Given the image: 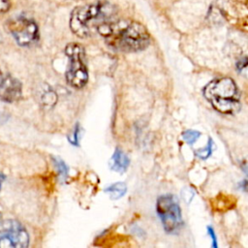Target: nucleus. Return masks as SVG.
Returning a JSON list of instances; mask_svg holds the SVG:
<instances>
[{"instance_id": "11", "label": "nucleus", "mask_w": 248, "mask_h": 248, "mask_svg": "<svg viewBox=\"0 0 248 248\" xmlns=\"http://www.w3.org/2000/svg\"><path fill=\"white\" fill-rule=\"evenodd\" d=\"M105 191L110 195L111 199L117 200L125 195V193L127 191V186L123 182H117V183H114V184L110 185L109 187H108Z\"/></svg>"}, {"instance_id": "14", "label": "nucleus", "mask_w": 248, "mask_h": 248, "mask_svg": "<svg viewBox=\"0 0 248 248\" xmlns=\"http://www.w3.org/2000/svg\"><path fill=\"white\" fill-rule=\"evenodd\" d=\"M181 193H182V197L186 202H190L192 201V198L194 197V192L190 188L183 189V191Z\"/></svg>"}, {"instance_id": "10", "label": "nucleus", "mask_w": 248, "mask_h": 248, "mask_svg": "<svg viewBox=\"0 0 248 248\" xmlns=\"http://www.w3.org/2000/svg\"><path fill=\"white\" fill-rule=\"evenodd\" d=\"M235 203L236 200L232 196L219 194L217 197L213 199L212 207H214L215 210L218 211H226L233 208L235 206Z\"/></svg>"}, {"instance_id": "17", "label": "nucleus", "mask_w": 248, "mask_h": 248, "mask_svg": "<svg viewBox=\"0 0 248 248\" xmlns=\"http://www.w3.org/2000/svg\"><path fill=\"white\" fill-rule=\"evenodd\" d=\"M58 164V170H59V172H60V174H61V176L62 177H66V175H67V168L65 167V165H64V163L63 162H61V161H59V162H57Z\"/></svg>"}, {"instance_id": "8", "label": "nucleus", "mask_w": 248, "mask_h": 248, "mask_svg": "<svg viewBox=\"0 0 248 248\" xmlns=\"http://www.w3.org/2000/svg\"><path fill=\"white\" fill-rule=\"evenodd\" d=\"M21 83L12 76H3L0 78V99L4 102L13 103L21 98Z\"/></svg>"}, {"instance_id": "15", "label": "nucleus", "mask_w": 248, "mask_h": 248, "mask_svg": "<svg viewBox=\"0 0 248 248\" xmlns=\"http://www.w3.org/2000/svg\"><path fill=\"white\" fill-rule=\"evenodd\" d=\"M10 0H0V14L6 13L10 9Z\"/></svg>"}, {"instance_id": "4", "label": "nucleus", "mask_w": 248, "mask_h": 248, "mask_svg": "<svg viewBox=\"0 0 248 248\" xmlns=\"http://www.w3.org/2000/svg\"><path fill=\"white\" fill-rule=\"evenodd\" d=\"M65 53L69 58V67L66 72L67 82L75 88L83 87L88 80V72L82 46L77 43H71L67 45Z\"/></svg>"}, {"instance_id": "19", "label": "nucleus", "mask_w": 248, "mask_h": 248, "mask_svg": "<svg viewBox=\"0 0 248 248\" xmlns=\"http://www.w3.org/2000/svg\"><path fill=\"white\" fill-rule=\"evenodd\" d=\"M2 77V73H1V71H0V78Z\"/></svg>"}, {"instance_id": "9", "label": "nucleus", "mask_w": 248, "mask_h": 248, "mask_svg": "<svg viewBox=\"0 0 248 248\" xmlns=\"http://www.w3.org/2000/svg\"><path fill=\"white\" fill-rule=\"evenodd\" d=\"M129 166V158L127 155L121 150L116 149L109 161V168L117 172H123L127 170Z\"/></svg>"}, {"instance_id": "16", "label": "nucleus", "mask_w": 248, "mask_h": 248, "mask_svg": "<svg viewBox=\"0 0 248 248\" xmlns=\"http://www.w3.org/2000/svg\"><path fill=\"white\" fill-rule=\"evenodd\" d=\"M207 232H208V234L211 236V239H212V246L214 248L217 247V240H216V235H215V232H214V230L211 228V227H207Z\"/></svg>"}, {"instance_id": "5", "label": "nucleus", "mask_w": 248, "mask_h": 248, "mask_svg": "<svg viewBox=\"0 0 248 248\" xmlns=\"http://www.w3.org/2000/svg\"><path fill=\"white\" fill-rule=\"evenodd\" d=\"M157 213L167 232H177L182 226L179 204L172 195H163L157 201Z\"/></svg>"}, {"instance_id": "2", "label": "nucleus", "mask_w": 248, "mask_h": 248, "mask_svg": "<svg viewBox=\"0 0 248 248\" xmlns=\"http://www.w3.org/2000/svg\"><path fill=\"white\" fill-rule=\"evenodd\" d=\"M112 15V7L107 2H96L77 7L70 17V28L80 38L87 37L93 29L108 20Z\"/></svg>"}, {"instance_id": "13", "label": "nucleus", "mask_w": 248, "mask_h": 248, "mask_svg": "<svg viewBox=\"0 0 248 248\" xmlns=\"http://www.w3.org/2000/svg\"><path fill=\"white\" fill-rule=\"evenodd\" d=\"M211 153H212V140H211V139H209L208 143H207L206 146H204V147L202 148V149H199V150L196 152L197 156H198L199 158L202 159V160L207 159V158L211 155Z\"/></svg>"}, {"instance_id": "6", "label": "nucleus", "mask_w": 248, "mask_h": 248, "mask_svg": "<svg viewBox=\"0 0 248 248\" xmlns=\"http://www.w3.org/2000/svg\"><path fill=\"white\" fill-rule=\"evenodd\" d=\"M8 30L19 46H28L39 39V29L36 22L25 16L12 18L7 22Z\"/></svg>"}, {"instance_id": "3", "label": "nucleus", "mask_w": 248, "mask_h": 248, "mask_svg": "<svg viewBox=\"0 0 248 248\" xmlns=\"http://www.w3.org/2000/svg\"><path fill=\"white\" fill-rule=\"evenodd\" d=\"M203 94L211 106L221 113L232 114L240 108L239 93L235 82L228 77L210 81Z\"/></svg>"}, {"instance_id": "18", "label": "nucleus", "mask_w": 248, "mask_h": 248, "mask_svg": "<svg viewBox=\"0 0 248 248\" xmlns=\"http://www.w3.org/2000/svg\"><path fill=\"white\" fill-rule=\"evenodd\" d=\"M239 188H240L242 191L248 193V180H243V181L239 184Z\"/></svg>"}, {"instance_id": "7", "label": "nucleus", "mask_w": 248, "mask_h": 248, "mask_svg": "<svg viewBox=\"0 0 248 248\" xmlns=\"http://www.w3.org/2000/svg\"><path fill=\"white\" fill-rule=\"evenodd\" d=\"M29 236L25 229L16 221L0 222V248H25Z\"/></svg>"}, {"instance_id": "12", "label": "nucleus", "mask_w": 248, "mask_h": 248, "mask_svg": "<svg viewBox=\"0 0 248 248\" xmlns=\"http://www.w3.org/2000/svg\"><path fill=\"white\" fill-rule=\"evenodd\" d=\"M200 136H201V133L195 130H187L182 134L183 140L188 144H193L194 142H196V140L200 138Z\"/></svg>"}, {"instance_id": "20", "label": "nucleus", "mask_w": 248, "mask_h": 248, "mask_svg": "<svg viewBox=\"0 0 248 248\" xmlns=\"http://www.w3.org/2000/svg\"><path fill=\"white\" fill-rule=\"evenodd\" d=\"M0 188H1V184H0Z\"/></svg>"}, {"instance_id": "1", "label": "nucleus", "mask_w": 248, "mask_h": 248, "mask_svg": "<svg viewBox=\"0 0 248 248\" xmlns=\"http://www.w3.org/2000/svg\"><path fill=\"white\" fill-rule=\"evenodd\" d=\"M97 32L110 47L119 51H140L150 43L147 29L135 20H107L97 27Z\"/></svg>"}]
</instances>
